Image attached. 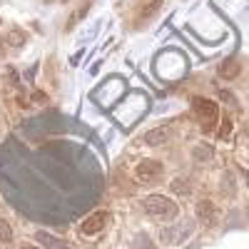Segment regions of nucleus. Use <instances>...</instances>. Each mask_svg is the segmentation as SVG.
<instances>
[{
	"label": "nucleus",
	"instance_id": "obj_1",
	"mask_svg": "<svg viewBox=\"0 0 249 249\" xmlns=\"http://www.w3.org/2000/svg\"><path fill=\"white\" fill-rule=\"evenodd\" d=\"M142 207H144V212L157 217V219H175L179 214L177 202L170 199V197H164V195H150V197H144L142 199Z\"/></svg>",
	"mask_w": 249,
	"mask_h": 249
},
{
	"label": "nucleus",
	"instance_id": "obj_2",
	"mask_svg": "<svg viewBox=\"0 0 249 249\" xmlns=\"http://www.w3.org/2000/svg\"><path fill=\"white\" fill-rule=\"evenodd\" d=\"M192 107H195V115L202 124V130L204 132H212L217 127V120H219V107H217V102L212 100H207V97H195L192 100Z\"/></svg>",
	"mask_w": 249,
	"mask_h": 249
},
{
	"label": "nucleus",
	"instance_id": "obj_3",
	"mask_svg": "<svg viewBox=\"0 0 249 249\" xmlns=\"http://www.w3.org/2000/svg\"><path fill=\"white\" fill-rule=\"evenodd\" d=\"M192 232H195V222L192 219H182L177 224L164 227V230L160 232V242L164 247H175V244H182L187 237H192Z\"/></svg>",
	"mask_w": 249,
	"mask_h": 249
},
{
	"label": "nucleus",
	"instance_id": "obj_4",
	"mask_svg": "<svg viewBox=\"0 0 249 249\" xmlns=\"http://www.w3.org/2000/svg\"><path fill=\"white\" fill-rule=\"evenodd\" d=\"M160 177H162V162H157V160H142V162H137V167H135V179L137 182L155 184Z\"/></svg>",
	"mask_w": 249,
	"mask_h": 249
},
{
	"label": "nucleus",
	"instance_id": "obj_5",
	"mask_svg": "<svg viewBox=\"0 0 249 249\" xmlns=\"http://www.w3.org/2000/svg\"><path fill=\"white\" fill-rule=\"evenodd\" d=\"M107 222H110V214H107L105 210L92 212L85 222L80 224V232H82V237H97V234L107 227Z\"/></svg>",
	"mask_w": 249,
	"mask_h": 249
},
{
	"label": "nucleus",
	"instance_id": "obj_6",
	"mask_svg": "<svg viewBox=\"0 0 249 249\" xmlns=\"http://www.w3.org/2000/svg\"><path fill=\"white\" fill-rule=\"evenodd\" d=\"M195 212H197V219L204 227H217V222H219V207L212 199H199Z\"/></svg>",
	"mask_w": 249,
	"mask_h": 249
},
{
	"label": "nucleus",
	"instance_id": "obj_7",
	"mask_svg": "<svg viewBox=\"0 0 249 249\" xmlns=\"http://www.w3.org/2000/svg\"><path fill=\"white\" fill-rule=\"evenodd\" d=\"M144 142L150 144V147H162V144L170 142V127H155L144 135Z\"/></svg>",
	"mask_w": 249,
	"mask_h": 249
},
{
	"label": "nucleus",
	"instance_id": "obj_8",
	"mask_svg": "<svg viewBox=\"0 0 249 249\" xmlns=\"http://www.w3.org/2000/svg\"><path fill=\"white\" fill-rule=\"evenodd\" d=\"M35 239L43 244V249H70V244H68L65 239H60V237H55V234H48V232H37Z\"/></svg>",
	"mask_w": 249,
	"mask_h": 249
},
{
	"label": "nucleus",
	"instance_id": "obj_9",
	"mask_svg": "<svg viewBox=\"0 0 249 249\" xmlns=\"http://www.w3.org/2000/svg\"><path fill=\"white\" fill-rule=\"evenodd\" d=\"M170 190L175 195H179V197H187V195L192 192V184H190V179H187V177H175L170 182Z\"/></svg>",
	"mask_w": 249,
	"mask_h": 249
},
{
	"label": "nucleus",
	"instance_id": "obj_10",
	"mask_svg": "<svg viewBox=\"0 0 249 249\" xmlns=\"http://www.w3.org/2000/svg\"><path fill=\"white\" fill-rule=\"evenodd\" d=\"M192 157H195L197 162H210V160L214 157V150L210 147V144L199 142V144H195V150H192Z\"/></svg>",
	"mask_w": 249,
	"mask_h": 249
},
{
	"label": "nucleus",
	"instance_id": "obj_11",
	"mask_svg": "<svg viewBox=\"0 0 249 249\" xmlns=\"http://www.w3.org/2000/svg\"><path fill=\"white\" fill-rule=\"evenodd\" d=\"M5 43H8L10 48H23V45H25V33L18 30V28H13V30L5 35Z\"/></svg>",
	"mask_w": 249,
	"mask_h": 249
},
{
	"label": "nucleus",
	"instance_id": "obj_12",
	"mask_svg": "<svg viewBox=\"0 0 249 249\" xmlns=\"http://www.w3.org/2000/svg\"><path fill=\"white\" fill-rule=\"evenodd\" d=\"M13 239H15L13 224H10L8 219H3V217H0V242H3V244H10Z\"/></svg>",
	"mask_w": 249,
	"mask_h": 249
},
{
	"label": "nucleus",
	"instance_id": "obj_13",
	"mask_svg": "<svg viewBox=\"0 0 249 249\" xmlns=\"http://www.w3.org/2000/svg\"><path fill=\"white\" fill-rule=\"evenodd\" d=\"M219 75L222 77H237L239 75V62L237 60H227V62H222V68H219Z\"/></svg>",
	"mask_w": 249,
	"mask_h": 249
},
{
	"label": "nucleus",
	"instance_id": "obj_14",
	"mask_svg": "<svg viewBox=\"0 0 249 249\" xmlns=\"http://www.w3.org/2000/svg\"><path fill=\"white\" fill-rule=\"evenodd\" d=\"M85 15H88V0H85V3H82V5H80L77 10H75V15H72V18L68 20V30H70V28H75V25L80 23V20H82V18H85Z\"/></svg>",
	"mask_w": 249,
	"mask_h": 249
},
{
	"label": "nucleus",
	"instance_id": "obj_15",
	"mask_svg": "<svg viewBox=\"0 0 249 249\" xmlns=\"http://www.w3.org/2000/svg\"><path fill=\"white\" fill-rule=\"evenodd\" d=\"M230 132H232V122L227 120V122L222 124V132H219V137H222V140H227V137H230Z\"/></svg>",
	"mask_w": 249,
	"mask_h": 249
},
{
	"label": "nucleus",
	"instance_id": "obj_16",
	"mask_svg": "<svg viewBox=\"0 0 249 249\" xmlns=\"http://www.w3.org/2000/svg\"><path fill=\"white\" fill-rule=\"evenodd\" d=\"M20 249H40L37 244H30V242H23V244H20Z\"/></svg>",
	"mask_w": 249,
	"mask_h": 249
},
{
	"label": "nucleus",
	"instance_id": "obj_17",
	"mask_svg": "<svg viewBox=\"0 0 249 249\" xmlns=\"http://www.w3.org/2000/svg\"><path fill=\"white\" fill-rule=\"evenodd\" d=\"M247 219H249V204H247Z\"/></svg>",
	"mask_w": 249,
	"mask_h": 249
}]
</instances>
